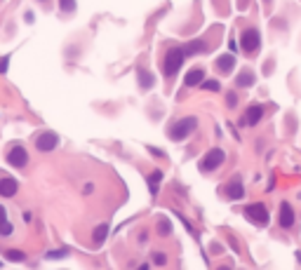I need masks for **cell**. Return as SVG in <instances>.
<instances>
[{
  "label": "cell",
  "mask_w": 301,
  "mask_h": 270,
  "mask_svg": "<svg viewBox=\"0 0 301 270\" xmlns=\"http://www.w3.org/2000/svg\"><path fill=\"white\" fill-rule=\"evenodd\" d=\"M203 80H205V71H203V68H191V71L186 73V78H183L186 87H198Z\"/></svg>",
  "instance_id": "4fadbf2b"
},
{
  "label": "cell",
  "mask_w": 301,
  "mask_h": 270,
  "mask_svg": "<svg viewBox=\"0 0 301 270\" xmlns=\"http://www.w3.org/2000/svg\"><path fill=\"white\" fill-rule=\"evenodd\" d=\"M226 160V153L221 151V148H212V151L205 153V158L200 160V172H214L216 167H221Z\"/></svg>",
  "instance_id": "5b68a950"
},
{
  "label": "cell",
  "mask_w": 301,
  "mask_h": 270,
  "mask_svg": "<svg viewBox=\"0 0 301 270\" xmlns=\"http://www.w3.org/2000/svg\"><path fill=\"white\" fill-rule=\"evenodd\" d=\"M200 87H203V89H210V92H219V89H221V85H219L216 80H203Z\"/></svg>",
  "instance_id": "ac0fdd59"
},
{
  "label": "cell",
  "mask_w": 301,
  "mask_h": 270,
  "mask_svg": "<svg viewBox=\"0 0 301 270\" xmlns=\"http://www.w3.org/2000/svg\"><path fill=\"white\" fill-rule=\"evenodd\" d=\"M160 179H162V172H150L149 174V186H150V193H158V184H160Z\"/></svg>",
  "instance_id": "e0dca14e"
},
{
  "label": "cell",
  "mask_w": 301,
  "mask_h": 270,
  "mask_svg": "<svg viewBox=\"0 0 301 270\" xmlns=\"http://www.w3.org/2000/svg\"><path fill=\"white\" fill-rule=\"evenodd\" d=\"M33 143H35V148L43 153H50L57 148V143H59V136L54 134V132H40V134H35V139H33Z\"/></svg>",
  "instance_id": "8992f818"
},
{
  "label": "cell",
  "mask_w": 301,
  "mask_h": 270,
  "mask_svg": "<svg viewBox=\"0 0 301 270\" xmlns=\"http://www.w3.org/2000/svg\"><path fill=\"white\" fill-rule=\"evenodd\" d=\"M294 221H297V216H294V209H292L290 202H282L278 209V223L282 230H290L294 226Z\"/></svg>",
  "instance_id": "9c48e42d"
},
{
  "label": "cell",
  "mask_w": 301,
  "mask_h": 270,
  "mask_svg": "<svg viewBox=\"0 0 301 270\" xmlns=\"http://www.w3.org/2000/svg\"><path fill=\"white\" fill-rule=\"evenodd\" d=\"M40 2H45V0H40Z\"/></svg>",
  "instance_id": "484cf974"
},
{
  "label": "cell",
  "mask_w": 301,
  "mask_h": 270,
  "mask_svg": "<svg viewBox=\"0 0 301 270\" xmlns=\"http://www.w3.org/2000/svg\"><path fill=\"white\" fill-rule=\"evenodd\" d=\"M170 230H172V228H170V223H167V221H160V223H158V235H162V238H165V235H170Z\"/></svg>",
  "instance_id": "ffe728a7"
},
{
  "label": "cell",
  "mask_w": 301,
  "mask_h": 270,
  "mask_svg": "<svg viewBox=\"0 0 301 270\" xmlns=\"http://www.w3.org/2000/svg\"><path fill=\"white\" fill-rule=\"evenodd\" d=\"M106 230H108L106 226L97 228V238H94V244H101V242H104V238H106Z\"/></svg>",
  "instance_id": "44dd1931"
},
{
  "label": "cell",
  "mask_w": 301,
  "mask_h": 270,
  "mask_svg": "<svg viewBox=\"0 0 301 270\" xmlns=\"http://www.w3.org/2000/svg\"><path fill=\"white\" fill-rule=\"evenodd\" d=\"M226 104H228V108L238 106V94H233V92H228V94H226Z\"/></svg>",
  "instance_id": "7402d4cb"
},
{
  "label": "cell",
  "mask_w": 301,
  "mask_h": 270,
  "mask_svg": "<svg viewBox=\"0 0 301 270\" xmlns=\"http://www.w3.org/2000/svg\"><path fill=\"white\" fill-rule=\"evenodd\" d=\"M214 68L221 73V76H228V73L236 68V56H233V54H221V56L216 59Z\"/></svg>",
  "instance_id": "7c38bea8"
},
{
  "label": "cell",
  "mask_w": 301,
  "mask_h": 270,
  "mask_svg": "<svg viewBox=\"0 0 301 270\" xmlns=\"http://www.w3.org/2000/svg\"><path fill=\"white\" fill-rule=\"evenodd\" d=\"M183 59H186V52H183V47H179V45H172V47L167 50L165 59H162V73H165V78H167V80H172V78L179 73V68H181Z\"/></svg>",
  "instance_id": "6da1fadb"
},
{
  "label": "cell",
  "mask_w": 301,
  "mask_h": 270,
  "mask_svg": "<svg viewBox=\"0 0 301 270\" xmlns=\"http://www.w3.org/2000/svg\"><path fill=\"white\" fill-rule=\"evenodd\" d=\"M245 218H247V221H252V223H254V226H259V228L269 226V221H271L269 209H266V205H264V202H254V205L245 207Z\"/></svg>",
  "instance_id": "277c9868"
},
{
  "label": "cell",
  "mask_w": 301,
  "mask_h": 270,
  "mask_svg": "<svg viewBox=\"0 0 301 270\" xmlns=\"http://www.w3.org/2000/svg\"><path fill=\"white\" fill-rule=\"evenodd\" d=\"M59 7H61V12H75V0H59Z\"/></svg>",
  "instance_id": "d6986e66"
},
{
  "label": "cell",
  "mask_w": 301,
  "mask_h": 270,
  "mask_svg": "<svg viewBox=\"0 0 301 270\" xmlns=\"http://www.w3.org/2000/svg\"><path fill=\"white\" fill-rule=\"evenodd\" d=\"M19 190V181L10 174L0 172V197H14Z\"/></svg>",
  "instance_id": "ba28073f"
},
{
  "label": "cell",
  "mask_w": 301,
  "mask_h": 270,
  "mask_svg": "<svg viewBox=\"0 0 301 270\" xmlns=\"http://www.w3.org/2000/svg\"><path fill=\"white\" fill-rule=\"evenodd\" d=\"M7 162H10L12 167H17V169H24L26 164H29V153L24 146H12L10 151H7Z\"/></svg>",
  "instance_id": "52a82bcc"
},
{
  "label": "cell",
  "mask_w": 301,
  "mask_h": 270,
  "mask_svg": "<svg viewBox=\"0 0 301 270\" xmlns=\"http://www.w3.org/2000/svg\"><path fill=\"white\" fill-rule=\"evenodd\" d=\"M242 195H245V188H242V181H240V176L231 179V181L224 186V197H228V200H240Z\"/></svg>",
  "instance_id": "8fae6325"
},
{
  "label": "cell",
  "mask_w": 301,
  "mask_h": 270,
  "mask_svg": "<svg viewBox=\"0 0 301 270\" xmlns=\"http://www.w3.org/2000/svg\"><path fill=\"white\" fill-rule=\"evenodd\" d=\"M264 113H266V108L261 106V104H252V106L245 110V115H242V125H247V127H254L257 122H261Z\"/></svg>",
  "instance_id": "30bf717a"
},
{
  "label": "cell",
  "mask_w": 301,
  "mask_h": 270,
  "mask_svg": "<svg viewBox=\"0 0 301 270\" xmlns=\"http://www.w3.org/2000/svg\"><path fill=\"white\" fill-rule=\"evenodd\" d=\"M7 256H10L12 261H24V254L17 251V249H7Z\"/></svg>",
  "instance_id": "603a6c76"
},
{
  "label": "cell",
  "mask_w": 301,
  "mask_h": 270,
  "mask_svg": "<svg viewBox=\"0 0 301 270\" xmlns=\"http://www.w3.org/2000/svg\"><path fill=\"white\" fill-rule=\"evenodd\" d=\"M254 80H257L254 71H252V68H242V71L238 73V78H236V85L238 87H252L254 85Z\"/></svg>",
  "instance_id": "5bb4252c"
},
{
  "label": "cell",
  "mask_w": 301,
  "mask_h": 270,
  "mask_svg": "<svg viewBox=\"0 0 301 270\" xmlns=\"http://www.w3.org/2000/svg\"><path fill=\"white\" fill-rule=\"evenodd\" d=\"M240 47H242V52L247 56H257L259 50H261V33H259V28L249 26V28L240 33Z\"/></svg>",
  "instance_id": "3957f363"
},
{
  "label": "cell",
  "mask_w": 301,
  "mask_h": 270,
  "mask_svg": "<svg viewBox=\"0 0 301 270\" xmlns=\"http://www.w3.org/2000/svg\"><path fill=\"white\" fill-rule=\"evenodd\" d=\"M7 61H10V54L0 59V73H5V71H7Z\"/></svg>",
  "instance_id": "d4e9b609"
},
{
  "label": "cell",
  "mask_w": 301,
  "mask_h": 270,
  "mask_svg": "<svg viewBox=\"0 0 301 270\" xmlns=\"http://www.w3.org/2000/svg\"><path fill=\"white\" fill-rule=\"evenodd\" d=\"M153 261H155L158 266H162V263H167V256H165V254H153Z\"/></svg>",
  "instance_id": "cb8c5ba5"
},
{
  "label": "cell",
  "mask_w": 301,
  "mask_h": 270,
  "mask_svg": "<svg viewBox=\"0 0 301 270\" xmlns=\"http://www.w3.org/2000/svg\"><path fill=\"white\" fill-rule=\"evenodd\" d=\"M137 76H139L141 89H149V87H153V82H155V80H153V76H150L146 68H139V71H137Z\"/></svg>",
  "instance_id": "2e32d148"
},
{
  "label": "cell",
  "mask_w": 301,
  "mask_h": 270,
  "mask_svg": "<svg viewBox=\"0 0 301 270\" xmlns=\"http://www.w3.org/2000/svg\"><path fill=\"white\" fill-rule=\"evenodd\" d=\"M0 235H2V238L12 235V223L7 221V212H5V207H0Z\"/></svg>",
  "instance_id": "9a60e30c"
},
{
  "label": "cell",
  "mask_w": 301,
  "mask_h": 270,
  "mask_svg": "<svg viewBox=\"0 0 301 270\" xmlns=\"http://www.w3.org/2000/svg\"><path fill=\"white\" fill-rule=\"evenodd\" d=\"M195 127H198V118L188 115V118H181V120H177V122H172V125L167 127V134H170V139H174V141H183Z\"/></svg>",
  "instance_id": "7a4b0ae2"
}]
</instances>
